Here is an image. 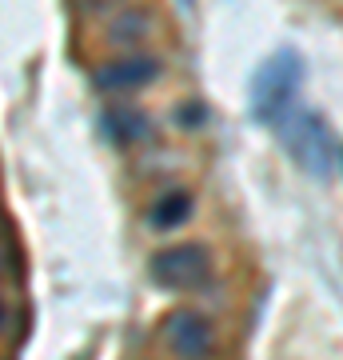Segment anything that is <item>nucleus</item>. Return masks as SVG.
Returning <instances> with one entry per match:
<instances>
[{
  "instance_id": "1",
  "label": "nucleus",
  "mask_w": 343,
  "mask_h": 360,
  "mask_svg": "<svg viewBox=\"0 0 343 360\" xmlns=\"http://www.w3.org/2000/svg\"><path fill=\"white\" fill-rule=\"evenodd\" d=\"M300 56L295 52H276L267 56L260 72L252 77V116L264 120V124H276L280 116L292 112L295 104V89H300Z\"/></svg>"
},
{
  "instance_id": "2",
  "label": "nucleus",
  "mask_w": 343,
  "mask_h": 360,
  "mask_svg": "<svg viewBox=\"0 0 343 360\" xmlns=\"http://www.w3.org/2000/svg\"><path fill=\"white\" fill-rule=\"evenodd\" d=\"M283 148L311 176H328L331 172V132L323 124V116L307 112V108L288 112V120H283Z\"/></svg>"
},
{
  "instance_id": "3",
  "label": "nucleus",
  "mask_w": 343,
  "mask_h": 360,
  "mask_svg": "<svg viewBox=\"0 0 343 360\" xmlns=\"http://www.w3.org/2000/svg\"><path fill=\"white\" fill-rule=\"evenodd\" d=\"M152 281L160 288H172V292H188V288H200L208 276H212V257L208 248L196 245V240H184V245H168L160 248L148 264Z\"/></svg>"
},
{
  "instance_id": "4",
  "label": "nucleus",
  "mask_w": 343,
  "mask_h": 360,
  "mask_svg": "<svg viewBox=\"0 0 343 360\" xmlns=\"http://www.w3.org/2000/svg\"><path fill=\"white\" fill-rule=\"evenodd\" d=\"M160 333L176 360H212V352H216V333H212L208 316H200L196 309H172Z\"/></svg>"
},
{
  "instance_id": "5",
  "label": "nucleus",
  "mask_w": 343,
  "mask_h": 360,
  "mask_svg": "<svg viewBox=\"0 0 343 360\" xmlns=\"http://www.w3.org/2000/svg\"><path fill=\"white\" fill-rule=\"evenodd\" d=\"M160 77V60L156 56H124V60H112V65H100L96 68V89L104 92H132V89H144Z\"/></svg>"
},
{
  "instance_id": "6",
  "label": "nucleus",
  "mask_w": 343,
  "mask_h": 360,
  "mask_svg": "<svg viewBox=\"0 0 343 360\" xmlns=\"http://www.w3.org/2000/svg\"><path fill=\"white\" fill-rule=\"evenodd\" d=\"M191 193H184V188H172V193L156 196V205L148 208V224H152L156 232H168V229H180L184 220L191 217Z\"/></svg>"
},
{
  "instance_id": "7",
  "label": "nucleus",
  "mask_w": 343,
  "mask_h": 360,
  "mask_svg": "<svg viewBox=\"0 0 343 360\" xmlns=\"http://www.w3.org/2000/svg\"><path fill=\"white\" fill-rule=\"evenodd\" d=\"M144 32H148V13H140V8H124L108 25V37L116 44H136V40H144Z\"/></svg>"
},
{
  "instance_id": "8",
  "label": "nucleus",
  "mask_w": 343,
  "mask_h": 360,
  "mask_svg": "<svg viewBox=\"0 0 343 360\" xmlns=\"http://www.w3.org/2000/svg\"><path fill=\"white\" fill-rule=\"evenodd\" d=\"M0 328H4V304H0Z\"/></svg>"
}]
</instances>
